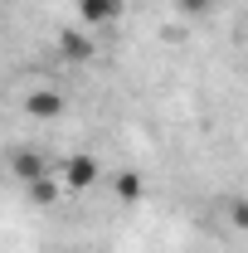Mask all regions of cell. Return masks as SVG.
<instances>
[{"mask_svg": "<svg viewBox=\"0 0 248 253\" xmlns=\"http://www.w3.org/2000/svg\"><path fill=\"white\" fill-rule=\"evenodd\" d=\"M117 195H122L126 205H136V200H141V180H136V175H117Z\"/></svg>", "mask_w": 248, "mask_h": 253, "instance_id": "cell-7", "label": "cell"}, {"mask_svg": "<svg viewBox=\"0 0 248 253\" xmlns=\"http://www.w3.org/2000/svg\"><path fill=\"white\" fill-rule=\"evenodd\" d=\"M175 10L190 15V20H200V15H209V10H214V0H175Z\"/></svg>", "mask_w": 248, "mask_h": 253, "instance_id": "cell-8", "label": "cell"}, {"mask_svg": "<svg viewBox=\"0 0 248 253\" xmlns=\"http://www.w3.org/2000/svg\"><path fill=\"white\" fill-rule=\"evenodd\" d=\"M59 170H63V185L68 190H93L97 175H102V170H97V156H88V151H83V156H68Z\"/></svg>", "mask_w": 248, "mask_h": 253, "instance_id": "cell-1", "label": "cell"}, {"mask_svg": "<svg viewBox=\"0 0 248 253\" xmlns=\"http://www.w3.org/2000/svg\"><path fill=\"white\" fill-rule=\"evenodd\" d=\"M30 195H34V200H39V205H54V200H59V185L39 175V180H30Z\"/></svg>", "mask_w": 248, "mask_h": 253, "instance_id": "cell-6", "label": "cell"}, {"mask_svg": "<svg viewBox=\"0 0 248 253\" xmlns=\"http://www.w3.org/2000/svg\"><path fill=\"white\" fill-rule=\"evenodd\" d=\"M229 224L234 229H248V200H234L229 205Z\"/></svg>", "mask_w": 248, "mask_h": 253, "instance_id": "cell-9", "label": "cell"}, {"mask_svg": "<svg viewBox=\"0 0 248 253\" xmlns=\"http://www.w3.org/2000/svg\"><path fill=\"white\" fill-rule=\"evenodd\" d=\"M15 170H20L25 180H39V175H44V161L34 156V151H20V156H15Z\"/></svg>", "mask_w": 248, "mask_h": 253, "instance_id": "cell-5", "label": "cell"}, {"mask_svg": "<svg viewBox=\"0 0 248 253\" xmlns=\"http://www.w3.org/2000/svg\"><path fill=\"white\" fill-rule=\"evenodd\" d=\"M59 49H63V59H93V44L83 39V34H59Z\"/></svg>", "mask_w": 248, "mask_h": 253, "instance_id": "cell-4", "label": "cell"}, {"mask_svg": "<svg viewBox=\"0 0 248 253\" xmlns=\"http://www.w3.org/2000/svg\"><path fill=\"white\" fill-rule=\"evenodd\" d=\"M25 107H30V117H39V122H54V117L63 112V97L54 93V88H39V93H30Z\"/></svg>", "mask_w": 248, "mask_h": 253, "instance_id": "cell-3", "label": "cell"}, {"mask_svg": "<svg viewBox=\"0 0 248 253\" xmlns=\"http://www.w3.org/2000/svg\"><path fill=\"white\" fill-rule=\"evenodd\" d=\"M117 15H122V0H78V20H83V25H112V20H117Z\"/></svg>", "mask_w": 248, "mask_h": 253, "instance_id": "cell-2", "label": "cell"}]
</instances>
